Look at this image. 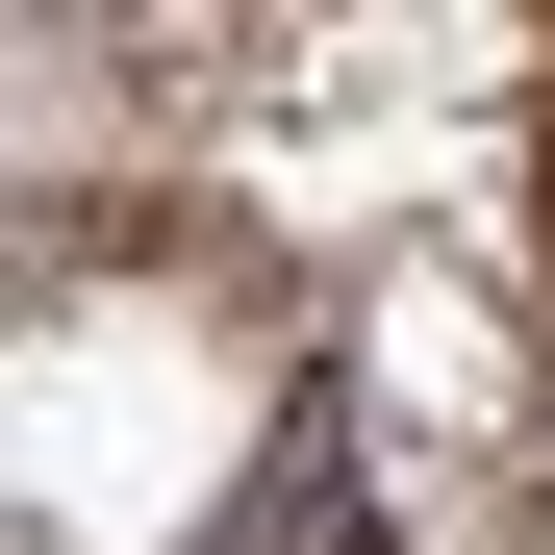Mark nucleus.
<instances>
[{
  "label": "nucleus",
  "instance_id": "obj_1",
  "mask_svg": "<svg viewBox=\"0 0 555 555\" xmlns=\"http://www.w3.org/2000/svg\"><path fill=\"white\" fill-rule=\"evenodd\" d=\"M228 555H353V404H278V480H253Z\"/></svg>",
  "mask_w": 555,
  "mask_h": 555
}]
</instances>
